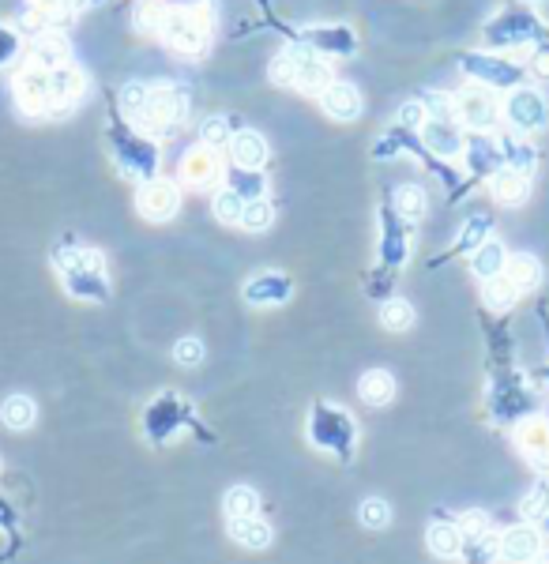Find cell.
<instances>
[{
  "instance_id": "cell-1",
  "label": "cell",
  "mask_w": 549,
  "mask_h": 564,
  "mask_svg": "<svg viewBox=\"0 0 549 564\" xmlns=\"http://www.w3.org/2000/svg\"><path fill=\"white\" fill-rule=\"evenodd\" d=\"M53 271L61 279L64 294L72 301H91V305H106L113 298L110 271H106V256L91 245H83L76 237H61L53 252Z\"/></svg>"
},
{
  "instance_id": "cell-2",
  "label": "cell",
  "mask_w": 549,
  "mask_h": 564,
  "mask_svg": "<svg viewBox=\"0 0 549 564\" xmlns=\"http://www.w3.org/2000/svg\"><path fill=\"white\" fill-rule=\"evenodd\" d=\"M106 147H110L117 170L125 173L128 181H151L158 177V166H162V151H158V140L147 136L143 128H136L132 121H125L121 113L113 110L110 121H106Z\"/></svg>"
},
{
  "instance_id": "cell-34",
  "label": "cell",
  "mask_w": 549,
  "mask_h": 564,
  "mask_svg": "<svg viewBox=\"0 0 549 564\" xmlns=\"http://www.w3.org/2000/svg\"><path fill=\"white\" fill-rule=\"evenodd\" d=\"M501 155H504V166H512V170L527 173V177H531L534 166H538V151H534L531 143L523 140V132H516V136H504V140H501Z\"/></svg>"
},
{
  "instance_id": "cell-52",
  "label": "cell",
  "mask_w": 549,
  "mask_h": 564,
  "mask_svg": "<svg viewBox=\"0 0 549 564\" xmlns=\"http://www.w3.org/2000/svg\"><path fill=\"white\" fill-rule=\"evenodd\" d=\"M527 72H531L534 79H546V83H549V42H542V46L531 53V61H527Z\"/></svg>"
},
{
  "instance_id": "cell-40",
  "label": "cell",
  "mask_w": 549,
  "mask_h": 564,
  "mask_svg": "<svg viewBox=\"0 0 549 564\" xmlns=\"http://www.w3.org/2000/svg\"><path fill=\"white\" fill-rule=\"evenodd\" d=\"M222 512L230 519H241V516H256L260 512V493L249 486H234L226 497H222Z\"/></svg>"
},
{
  "instance_id": "cell-13",
  "label": "cell",
  "mask_w": 549,
  "mask_h": 564,
  "mask_svg": "<svg viewBox=\"0 0 549 564\" xmlns=\"http://www.w3.org/2000/svg\"><path fill=\"white\" fill-rule=\"evenodd\" d=\"M136 211L147 222H170L181 211V185L170 177H151L136 188Z\"/></svg>"
},
{
  "instance_id": "cell-16",
  "label": "cell",
  "mask_w": 549,
  "mask_h": 564,
  "mask_svg": "<svg viewBox=\"0 0 549 564\" xmlns=\"http://www.w3.org/2000/svg\"><path fill=\"white\" fill-rule=\"evenodd\" d=\"M83 94H87V72L79 64L68 61L61 68H53V117L49 121L68 117L83 102Z\"/></svg>"
},
{
  "instance_id": "cell-5",
  "label": "cell",
  "mask_w": 549,
  "mask_h": 564,
  "mask_svg": "<svg viewBox=\"0 0 549 564\" xmlns=\"http://www.w3.org/2000/svg\"><path fill=\"white\" fill-rule=\"evenodd\" d=\"M305 437H309L313 448L335 455L339 463H350V459H354V444H358V422H354L343 407L316 399L313 407H309Z\"/></svg>"
},
{
  "instance_id": "cell-19",
  "label": "cell",
  "mask_w": 549,
  "mask_h": 564,
  "mask_svg": "<svg viewBox=\"0 0 549 564\" xmlns=\"http://www.w3.org/2000/svg\"><path fill=\"white\" fill-rule=\"evenodd\" d=\"M463 158H467L471 177H493V173L504 166L501 140H493V136H486V132H471L467 143H463Z\"/></svg>"
},
{
  "instance_id": "cell-14",
  "label": "cell",
  "mask_w": 549,
  "mask_h": 564,
  "mask_svg": "<svg viewBox=\"0 0 549 564\" xmlns=\"http://www.w3.org/2000/svg\"><path fill=\"white\" fill-rule=\"evenodd\" d=\"M380 267L399 271L410 256V222L392 204L380 207Z\"/></svg>"
},
{
  "instance_id": "cell-15",
  "label": "cell",
  "mask_w": 549,
  "mask_h": 564,
  "mask_svg": "<svg viewBox=\"0 0 549 564\" xmlns=\"http://www.w3.org/2000/svg\"><path fill=\"white\" fill-rule=\"evenodd\" d=\"M241 298L249 301L252 309H275V305H286V301L294 298V279L286 271H279V267L256 271L241 286Z\"/></svg>"
},
{
  "instance_id": "cell-12",
  "label": "cell",
  "mask_w": 549,
  "mask_h": 564,
  "mask_svg": "<svg viewBox=\"0 0 549 564\" xmlns=\"http://www.w3.org/2000/svg\"><path fill=\"white\" fill-rule=\"evenodd\" d=\"M455 117H459V125H467L471 132H489V128L497 125V117H501V102L493 98L489 87L482 83H471V87H463V91H455Z\"/></svg>"
},
{
  "instance_id": "cell-53",
  "label": "cell",
  "mask_w": 549,
  "mask_h": 564,
  "mask_svg": "<svg viewBox=\"0 0 549 564\" xmlns=\"http://www.w3.org/2000/svg\"><path fill=\"white\" fill-rule=\"evenodd\" d=\"M68 4H72L76 12H91V8H102L106 0H68Z\"/></svg>"
},
{
  "instance_id": "cell-43",
  "label": "cell",
  "mask_w": 549,
  "mask_h": 564,
  "mask_svg": "<svg viewBox=\"0 0 549 564\" xmlns=\"http://www.w3.org/2000/svg\"><path fill=\"white\" fill-rule=\"evenodd\" d=\"M380 324L388 331H410V324H414V305L403 298H388V301H380Z\"/></svg>"
},
{
  "instance_id": "cell-22",
  "label": "cell",
  "mask_w": 549,
  "mask_h": 564,
  "mask_svg": "<svg viewBox=\"0 0 549 564\" xmlns=\"http://www.w3.org/2000/svg\"><path fill=\"white\" fill-rule=\"evenodd\" d=\"M489 192H493L497 204L519 207V204H527V196H531V177L512 170V166H501V170L489 177Z\"/></svg>"
},
{
  "instance_id": "cell-32",
  "label": "cell",
  "mask_w": 549,
  "mask_h": 564,
  "mask_svg": "<svg viewBox=\"0 0 549 564\" xmlns=\"http://www.w3.org/2000/svg\"><path fill=\"white\" fill-rule=\"evenodd\" d=\"M147 98H151V83H143V79H128L125 87L117 91V113L125 117V121H140L143 110H147Z\"/></svg>"
},
{
  "instance_id": "cell-27",
  "label": "cell",
  "mask_w": 549,
  "mask_h": 564,
  "mask_svg": "<svg viewBox=\"0 0 549 564\" xmlns=\"http://www.w3.org/2000/svg\"><path fill=\"white\" fill-rule=\"evenodd\" d=\"M538 549L542 546H538V531H534V527H512V531L501 538L504 561H516V564L534 561V557H538Z\"/></svg>"
},
{
  "instance_id": "cell-50",
  "label": "cell",
  "mask_w": 549,
  "mask_h": 564,
  "mask_svg": "<svg viewBox=\"0 0 549 564\" xmlns=\"http://www.w3.org/2000/svg\"><path fill=\"white\" fill-rule=\"evenodd\" d=\"M403 151V136H399V128H392V132H384L377 143H373V162H388V158H395Z\"/></svg>"
},
{
  "instance_id": "cell-18",
  "label": "cell",
  "mask_w": 549,
  "mask_h": 564,
  "mask_svg": "<svg viewBox=\"0 0 549 564\" xmlns=\"http://www.w3.org/2000/svg\"><path fill=\"white\" fill-rule=\"evenodd\" d=\"M68 61H72V42H68L64 31H42L27 42V64H38V68L53 72V68H61Z\"/></svg>"
},
{
  "instance_id": "cell-39",
  "label": "cell",
  "mask_w": 549,
  "mask_h": 564,
  "mask_svg": "<svg viewBox=\"0 0 549 564\" xmlns=\"http://www.w3.org/2000/svg\"><path fill=\"white\" fill-rule=\"evenodd\" d=\"M245 204H249V200H241L234 188H219V192L211 196V211H215V219H219L222 226H241Z\"/></svg>"
},
{
  "instance_id": "cell-36",
  "label": "cell",
  "mask_w": 549,
  "mask_h": 564,
  "mask_svg": "<svg viewBox=\"0 0 549 564\" xmlns=\"http://www.w3.org/2000/svg\"><path fill=\"white\" fill-rule=\"evenodd\" d=\"M392 207L403 215L407 222H418L429 211V196H425L422 185H414V181H407V185H399L392 192Z\"/></svg>"
},
{
  "instance_id": "cell-11",
  "label": "cell",
  "mask_w": 549,
  "mask_h": 564,
  "mask_svg": "<svg viewBox=\"0 0 549 564\" xmlns=\"http://www.w3.org/2000/svg\"><path fill=\"white\" fill-rule=\"evenodd\" d=\"M501 117L516 128V132L531 136V132H538V128H546L549 106H546V98H542V91H534V87H523V83H519V87H512L508 98L501 102Z\"/></svg>"
},
{
  "instance_id": "cell-51",
  "label": "cell",
  "mask_w": 549,
  "mask_h": 564,
  "mask_svg": "<svg viewBox=\"0 0 549 564\" xmlns=\"http://www.w3.org/2000/svg\"><path fill=\"white\" fill-rule=\"evenodd\" d=\"M0 531L8 534V549H19V512L8 501H0Z\"/></svg>"
},
{
  "instance_id": "cell-35",
  "label": "cell",
  "mask_w": 549,
  "mask_h": 564,
  "mask_svg": "<svg viewBox=\"0 0 549 564\" xmlns=\"http://www.w3.org/2000/svg\"><path fill=\"white\" fill-rule=\"evenodd\" d=\"M226 188H234L241 200H260L267 196V173L264 170H245V166H234V170L222 177Z\"/></svg>"
},
{
  "instance_id": "cell-25",
  "label": "cell",
  "mask_w": 549,
  "mask_h": 564,
  "mask_svg": "<svg viewBox=\"0 0 549 564\" xmlns=\"http://www.w3.org/2000/svg\"><path fill=\"white\" fill-rule=\"evenodd\" d=\"M241 128L245 125H241V117H234V113L204 117V121H200V143L211 147V151H222V147H230V140H234Z\"/></svg>"
},
{
  "instance_id": "cell-10",
  "label": "cell",
  "mask_w": 549,
  "mask_h": 564,
  "mask_svg": "<svg viewBox=\"0 0 549 564\" xmlns=\"http://www.w3.org/2000/svg\"><path fill=\"white\" fill-rule=\"evenodd\" d=\"M459 68L471 76V83H482L489 91H512L523 83V72H527L523 64L497 57V53H463Z\"/></svg>"
},
{
  "instance_id": "cell-8",
  "label": "cell",
  "mask_w": 549,
  "mask_h": 564,
  "mask_svg": "<svg viewBox=\"0 0 549 564\" xmlns=\"http://www.w3.org/2000/svg\"><path fill=\"white\" fill-rule=\"evenodd\" d=\"M542 19L527 12L523 4H512V8H501L497 16L482 27V38H486L489 49H516L527 46V42H538L542 38Z\"/></svg>"
},
{
  "instance_id": "cell-21",
  "label": "cell",
  "mask_w": 549,
  "mask_h": 564,
  "mask_svg": "<svg viewBox=\"0 0 549 564\" xmlns=\"http://www.w3.org/2000/svg\"><path fill=\"white\" fill-rule=\"evenodd\" d=\"M226 177L222 173V162L219 155L211 151V147H192L189 155H185V162H181V181H189L192 188H215Z\"/></svg>"
},
{
  "instance_id": "cell-37",
  "label": "cell",
  "mask_w": 549,
  "mask_h": 564,
  "mask_svg": "<svg viewBox=\"0 0 549 564\" xmlns=\"http://www.w3.org/2000/svg\"><path fill=\"white\" fill-rule=\"evenodd\" d=\"M425 538H429V549L437 557H459L463 553V531H459V523H433Z\"/></svg>"
},
{
  "instance_id": "cell-54",
  "label": "cell",
  "mask_w": 549,
  "mask_h": 564,
  "mask_svg": "<svg viewBox=\"0 0 549 564\" xmlns=\"http://www.w3.org/2000/svg\"><path fill=\"white\" fill-rule=\"evenodd\" d=\"M534 564H549V553H538V557H534Z\"/></svg>"
},
{
  "instance_id": "cell-46",
  "label": "cell",
  "mask_w": 549,
  "mask_h": 564,
  "mask_svg": "<svg viewBox=\"0 0 549 564\" xmlns=\"http://www.w3.org/2000/svg\"><path fill=\"white\" fill-rule=\"evenodd\" d=\"M19 53H23V38H19V27H8V23H0V72H4V68H12V61H19Z\"/></svg>"
},
{
  "instance_id": "cell-6",
  "label": "cell",
  "mask_w": 549,
  "mask_h": 564,
  "mask_svg": "<svg viewBox=\"0 0 549 564\" xmlns=\"http://www.w3.org/2000/svg\"><path fill=\"white\" fill-rule=\"evenodd\" d=\"M189 113H192L189 87H181L173 79H158V83H151V98H147V110L136 121V128H143L155 140H166L173 132H181V125L189 121Z\"/></svg>"
},
{
  "instance_id": "cell-3",
  "label": "cell",
  "mask_w": 549,
  "mask_h": 564,
  "mask_svg": "<svg viewBox=\"0 0 549 564\" xmlns=\"http://www.w3.org/2000/svg\"><path fill=\"white\" fill-rule=\"evenodd\" d=\"M181 433H196L200 440H215V433L200 422V414L192 410V403H185L177 392H158L143 407V437L151 440L155 448H166Z\"/></svg>"
},
{
  "instance_id": "cell-30",
  "label": "cell",
  "mask_w": 549,
  "mask_h": 564,
  "mask_svg": "<svg viewBox=\"0 0 549 564\" xmlns=\"http://www.w3.org/2000/svg\"><path fill=\"white\" fill-rule=\"evenodd\" d=\"M489 234H493V215L478 211V215H471V219L459 226V234H455V249H452V252H474V249H482V245L489 241Z\"/></svg>"
},
{
  "instance_id": "cell-9",
  "label": "cell",
  "mask_w": 549,
  "mask_h": 564,
  "mask_svg": "<svg viewBox=\"0 0 549 564\" xmlns=\"http://www.w3.org/2000/svg\"><path fill=\"white\" fill-rule=\"evenodd\" d=\"M12 98L16 110L31 121H49L53 117V72L38 64H23L12 79Z\"/></svg>"
},
{
  "instance_id": "cell-24",
  "label": "cell",
  "mask_w": 549,
  "mask_h": 564,
  "mask_svg": "<svg viewBox=\"0 0 549 564\" xmlns=\"http://www.w3.org/2000/svg\"><path fill=\"white\" fill-rule=\"evenodd\" d=\"M358 395L369 407H388L395 399V376L388 369H365L358 380Z\"/></svg>"
},
{
  "instance_id": "cell-47",
  "label": "cell",
  "mask_w": 549,
  "mask_h": 564,
  "mask_svg": "<svg viewBox=\"0 0 549 564\" xmlns=\"http://www.w3.org/2000/svg\"><path fill=\"white\" fill-rule=\"evenodd\" d=\"M207 358V350H204V343L196 339V335H189V339H181V343L173 346V361L181 365V369H196L200 361Z\"/></svg>"
},
{
  "instance_id": "cell-23",
  "label": "cell",
  "mask_w": 549,
  "mask_h": 564,
  "mask_svg": "<svg viewBox=\"0 0 549 564\" xmlns=\"http://www.w3.org/2000/svg\"><path fill=\"white\" fill-rule=\"evenodd\" d=\"M230 158H234V166H245V170H264L267 158H271V147L260 132H252V128H241L234 140H230Z\"/></svg>"
},
{
  "instance_id": "cell-26",
  "label": "cell",
  "mask_w": 549,
  "mask_h": 564,
  "mask_svg": "<svg viewBox=\"0 0 549 564\" xmlns=\"http://www.w3.org/2000/svg\"><path fill=\"white\" fill-rule=\"evenodd\" d=\"M170 8L166 0H140L136 12H132V27L136 34H147V38H162L166 31V19H170Z\"/></svg>"
},
{
  "instance_id": "cell-31",
  "label": "cell",
  "mask_w": 549,
  "mask_h": 564,
  "mask_svg": "<svg viewBox=\"0 0 549 564\" xmlns=\"http://www.w3.org/2000/svg\"><path fill=\"white\" fill-rule=\"evenodd\" d=\"M230 538L241 542L245 549H267L271 546V527L260 516H241L230 519Z\"/></svg>"
},
{
  "instance_id": "cell-44",
  "label": "cell",
  "mask_w": 549,
  "mask_h": 564,
  "mask_svg": "<svg viewBox=\"0 0 549 564\" xmlns=\"http://www.w3.org/2000/svg\"><path fill=\"white\" fill-rule=\"evenodd\" d=\"M519 512L527 519H542L549 516V482H534L531 489H527V497H523V504H519Z\"/></svg>"
},
{
  "instance_id": "cell-20",
  "label": "cell",
  "mask_w": 549,
  "mask_h": 564,
  "mask_svg": "<svg viewBox=\"0 0 549 564\" xmlns=\"http://www.w3.org/2000/svg\"><path fill=\"white\" fill-rule=\"evenodd\" d=\"M418 136H422L425 151H433L437 158L463 155V143H467V136H463V125H459V121H437V117H429Z\"/></svg>"
},
{
  "instance_id": "cell-17",
  "label": "cell",
  "mask_w": 549,
  "mask_h": 564,
  "mask_svg": "<svg viewBox=\"0 0 549 564\" xmlns=\"http://www.w3.org/2000/svg\"><path fill=\"white\" fill-rule=\"evenodd\" d=\"M320 110L328 113L331 121H339V125H350V121H358L361 110H365V98L354 83H346V79H335L328 83V91L320 94Z\"/></svg>"
},
{
  "instance_id": "cell-41",
  "label": "cell",
  "mask_w": 549,
  "mask_h": 564,
  "mask_svg": "<svg viewBox=\"0 0 549 564\" xmlns=\"http://www.w3.org/2000/svg\"><path fill=\"white\" fill-rule=\"evenodd\" d=\"M516 298H519V290L508 275H497V279L482 282V301H486L489 309H512Z\"/></svg>"
},
{
  "instance_id": "cell-45",
  "label": "cell",
  "mask_w": 549,
  "mask_h": 564,
  "mask_svg": "<svg viewBox=\"0 0 549 564\" xmlns=\"http://www.w3.org/2000/svg\"><path fill=\"white\" fill-rule=\"evenodd\" d=\"M358 516H361L365 527L380 531V527H388V523H392V508H388V501H380V497H369V501H361Z\"/></svg>"
},
{
  "instance_id": "cell-42",
  "label": "cell",
  "mask_w": 549,
  "mask_h": 564,
  "mask_svg": "<svg viewBox=\"0 0 549 564\" xmlns=\"http://www.w3.org/2000/svg\"><path fill=\"white\" fill-rule=\"evenodd\" d=\"M275 226V204L260 196V200H249L245 204V215H241V230H249V234H264Z\"/></svg>"
},
{
  "instance_id": "cell-7",
  "label": "cell",
  "mask_w": 549,
  "mask_h": 564,
  "mask_svg": "<svg viewBox=\"0 0 549 564\" xmlns=\"http://www.w3.org/2000/svg\"><path fill=\"white\" fill-rule=\"evenodd\" d=\"M290 42L316 49L320 57H354L358 53V31L346 23H313V27H286L283 19L267 16Z\"/></svg>"
},
{
  "instance_id": "cell-48",
  "label": "cell",
  "mask_w": 549,
  "mask_h": 564,
  "mask_svg": "<svg viewBox=\"0 0 549 564\" xmlns=\"http://www.w3.org/2000/svg\"><path fill=\"white\" fill-rule=\"evenodd\" d=\"M429 121V110H425L422 98H410V102H403L399 106V125L410 128V132H422V125Z\"/></svg>"
},
{
  "instance_id": "cell-29",
  "label": "cell",
  "mask_w": 549,
  "mask_h": 564,
  "mask_svg": "<svg viewBox=\"0 0 549 564\" xmlns=\"http://www.w3.org/2000/svg\"><path fill=\"white\" fill-rule=\"evenodd\" d=\"M34 418H38V407H34L31 395H8L4 403H0V422L8 425L12 433H23V429H31Z\"/></svg>"
},
{
  "instance_id": "cell-4",
  "label": "cell",
  "mask_w": 549,
  "mask_h": 564,
  "mask_svg": "<svg viewBox=\"0 0 549 564\" xmlns=\"http://www.w3.org/2000/svg\"><path fill=\"white\" fill-rule=\"evenodd\" d=\"M215 38V0H189L173 4L162 42L181 57H200Z\"/></svg>"
},
{
  "instance_id": "cell-38",
  "label": "cell",
  "mask_w": 549,
  "mask_h": 564,
  "mask_svg": "<svg viewBox=\"0 0 549 564\" xmlns=\"http://www.w3.org/2000/svg\"><path fill=\"white\" fill-rule=\"evenodd\" d=\"M519 444L538 467H549V429L542 422H527L519 429Z\"/></svg>"
},
{
  "instance_id": "cell-33",
  "label": "cell",
  "mask_w": 549,
  "mask_h": 564,
  "mask_svg": "<svg viewBox=\"0 0 549 564\" xmlns=\"http://www.w3.org/2000/svg\"><path fill=\"white\" fill-rule=\"evenodd\" d=\"M504 275L516 282L519 294H527V290H534V286L542 282V264L534 260L531 252H516V256H508V267H504Z\"/></svg>"
},
{
  "instance_id": "cell-49",
  "label": "cell",
  "mask_w": 549,
  "mask_h": 564,
  "mask_svg": "<svg viewBox=\"0 0 549 564\" xmlns=\"http://www.w3.org/2000/svg\"><path fill=\"white\" fill-rule=\"evenodd\" d=\"M459 531H463V546H467V542H482L489 534V519L482 516V512H467L463 523H459Z\"/></svg>"
},
{
  "instance_id": "cell-28",
  "label": "cell",
  "mask_w": 549,
  "mask_h": 564,
  "mask_svg": "<svg viewBox=\"0 0 549 564\" xmlns=\"http://www.w3.org/2000/svg\"><path fill=\"white\" fill-rule=\"evenodd\" d=\"M504 267H508V252H504V245H501V241H493V237H489L482 249L471 252V271L482 282L504 275Z\"/></svg>"
},
{
  "instance_id": "cell-55",
  "label": "cell",
  "mask_w": 549,
  "mask_h": 564,
  "mask_svg": "<svg viewBox=\"0 0 549 564\" xmlns=\"http://www.w3.org/2000/svg\"><path fill=\"white\" fill-rule=\"evenodd\" d=\"M523 4H546V0H523Z\"/></svg>"
}]
</instances>
